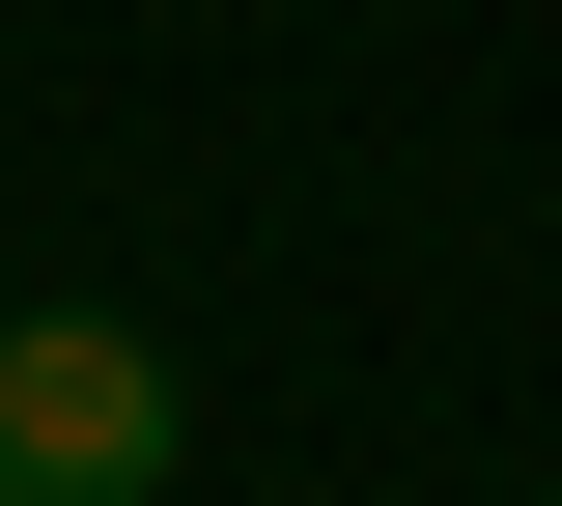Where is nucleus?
Returning <instances> with one entry per match:
<instances>
[{
    "label": "nucleus",
    "instance_id": "obj_1",
    "mask_svg": "<svg viewBox=\"0 0 562 506\" xmlns=\"http://www.w3.org/2000/svg\"><path fill=\"white\" fill-rule=\"evenodd\" d=\"M198 394L140 310H0V506H169Z\"/></svg>",
    "mask_w": 562,
    "mask_h": 506
}]
</instances>
